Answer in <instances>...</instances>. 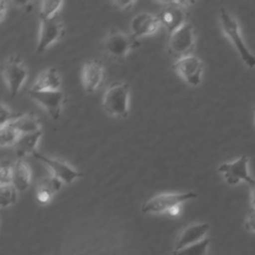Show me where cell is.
<instances>
[{
	"instance_id": "18",
	"label": "cell",
	"mask_w": 255,
	"mask_h": 255,
	"mask_svg": "<svg viewBox=\"0 0 255 255\" xmlns=\"http://www.w3.org/2000/svg\"><path fill=\"white\" fill-rule=\"evenodd\" d=\"M42 134V130H37L30 133H21L18 140L15 143L16 154L19 157L25 156L27 154H34L37 149V143Z\"/></svg>"
},
{
	"instance_id": "31",
	"label": "cell",
	"mask_w": 255,
	"mask_h": 255,
	"mask_svg": "<svg viewBox=\"0 0 255 255\" xmlns=\"http://www.w3.org/2000/svg\"><path fill=\"white\" fill-rule=\"evenodd\" d=\"M251 205L255 209V183L251 185Z\"/></svg>"
},
{
	"instance_id": "14",
	"label": "cell",
	"mask_w": 255,
	"mask_h": 255,
	"mask_svg": "<svg viewBox=\"0 0 255 255\" xmlns=\"http://www.w3.org/2000/svg\"><path fill=\"white\" fill-rule=\"evenodd\" d=\"M209 224L202 223H194L185 227L177 236L174 244L173 251H177L183 249L189 245L195 244L206 237V234L209 230Z\"/></svg>"
},
{
	"instance_id": "25",
	"label": "cell",
	"mask_w": 255,
	"mask_h": 255,
	"mask_svg": "<svg viewBox=\"0 0 255 255\" xmlns=\"http://www.w3.org/2000/svg\"><path fill=\"white\" fill-rule=\"evenodd\" d=\"M12 166L11 163L7 160H3L1 162L0 167V182L3 183H11L12 180Z\"/></svg>"
},
{
	"instance_id": "21",
	"label": "cell",
	"mask_w": 255,
	"mask_h": 255,
	"mask_svg": "<svg viewBox=\"0 0 255 255\" xmlns=\"http://www.w3.org/2000/svg\"><path fill=\"white\" fill-rule=\"evenodd\" d=\"M209 238L205 237L203 240L189 245L183 249L173 251L172 255H206L208 246H209Z\"/></svg>"
},
{
	"instance_id": "5",
	"label": "cell",
	"mask_w": 255,
	"mask_h": 255,
	"mask_svg": "<svg viewBox=\"0 0 255 255\" xmlns=\"http://www.w3.org/2000/svg\"><path fill=\"white\" fill-rule=\"evenodd\" d=\"M193 191L181 193H161L150 197L141 205L143 213H167L172 207L181 205L183 202L196 198Z\"/></svg>"
},
{
	"instance_id": "9",
	"label": "cell",
	"mask_w": 255,
	"mask_h": 255,
	"mask_svg": "<svg viewBox=\"0 0 255 255\" xmlns=\"http://www.w3.org/2000/svg\"><path fill=\"white\" fill-rule=\"evenodd\" d=\"M64 34V25L59 16L41 19L37 53H43L50 45L59 40Z\"/></svg>"
},
{
	"instance_id": "10",
	"label": "cell",
	"mask_w": 255,
	"mask_h": 255,
	"mask_svg": "<svg viewBox=\"0 0 255 255\" xmlns=\"http://www.w3.org/2000/svg\"><path fill=\"white\" fill-rule=\"evenodd\" d=\"M174 71L189 85L197 86L201 82L203 73L202 61L194 55L177 59L173 64Z\"/></svg>"
},
{
	"instance_id": "32",
	"label": "cell",
	"mask_w": 255,
	"mask_h": 255,
	"mask_svg": "<svg viewBox=\"0 0 255 255\" xmlns=\"http://www.w3.org/2000/svg\"><path fill=\"white\" fill-rule=\"evenodd\" d=\"M254 111H255V110H254Z\"/></svg>"
},
{
	"instance_id": "6",
	"label": "cell",
	"mask_w": 255,
	"mask_h": 255,
	"mask_svg": "<svg viewBox=\"0 0 255 255\" xmlns=\"http://www.w3.org/2000/svg\"><path fill=\"white\" fill-rule=\"evenodd\" d=\"M195 46V32L193 27L186 23L172 32L168 41V52L177 59L191 55Z\"/></svg>"
},
{
	"instance_id": "19",
	"label": "cell",
	"mask_w": 255,
	"mask_h": 255,
	"mask_svg": "<svg viewBox=\"0 0 255 255\" xmlns=\"http://www.w3.org/2000/svg\"><path fill=\"white\" fill-rule=\"evenodd\" d=\"M31 171L29 166L22 159H18L12 166L11 183L19 191L26 190L30 185Z\"/></svg>"
},
{
	"instance_id": "12",
	"label": "cell",
	"mask_w": 255,
	"mask_h": 255,
	"mask_svg": "<svg viewBox=\"0 0 255 255\" xmlns=\"http://www.w3.org/2000/svg\"><path fill=\"white\" fill-rule=\"evenodd\" d=\"M33 156L36 157L37 159H39L40 161H42L44 164H46L51 169L52 175L61 179L63 182H65L67 184L73 182L75 179H77L83 175L81 172L74 169L66 162H64L60 159H57V158H52V157L46 156V155L40 153L39 151H36L33 154Z\"/></svg>"
},
{
	"instance_id": "4",
	"label": "cell",
	"mask_w": 255,
	"mask_h": 255,
	"mask_svg": "<svg viewBox=\"0 0 255 255\" xmlns=\"http://www.w3.org/2000/svg\"><path fill=\"white\" fill-rule=\"evenodd\" d=\"M162 7L157 15L160 25H162L170 33L186 24L187 7L192 5L190 1H164L159 2Z\"/></svg>"
},
{
	"instance_id": "20",
	"label": "cell",
	"mask_w": 255,
	"mask_h": 255,
	"mask_svg": "<svg viewBox=\"0 0 255 255\" xmlns=\"http://www.w3.org/2000/svg\"><path fill=\"white\" fill-rule=\"evenodd\" d=\"M9 125L20 133H30L41 129L40 123L33 114H19Z\"/></svg>"
},
{
	"instance_id": "8",
	"label": "cell",
	"mask_w": 255,
	"mask_h": 255,
	"mask_svg": "<svg viewBox=\"0 0 255 255\" xmlns=\"http://www.w3.org/2000/svg\"><path fill=\"white\" fill-rule=\"evenodd\" d=\"M2 71L10 95L14 98L28 77V69L19 57L13 56L4 63Z\"/></svg>"
},
{
	"instance_id": "23",
	"label": "cell",
	"mask_w": 255,
	"mask_h": 255,
	"mask_svg": "<svg viewBox=\"0 0 255 255\" xmlns=\"http://www.w3.org/2000/svg\"><path fill=\"white\" fill-rule=\"evenodd\" d=\"M20 134L21 133L9 124L4 126V127H1V129H0V143H1V145L2 146L15 145V143L18 140Z\"/></svg>"
},
{
	"instance_id": "16",
	"label": "cell",
	"mask_w": 255,
	"mask_h": 255,
	"mask_svg": "<svg viewBox=\"0 0 255 255\" xmlns=\"http://www.w3.org/2000/svg\"><path fill=\"white\" fill-rule=\"evenodd\" d=\"M63 181L54 175L43 177L39 180L36 189V199L40 204H48L53 195L59 191Z\"/></svg>"
},
{
	"instance_id": "26",
	"label": "cell",
	"mask_w": 255,
	"mask_h": 255,
	"mask_svg": "<svg viewBox=\"0 0 255 255\" xmlns=\"http://www.w3.org/2000/svg\"><path fill=\"white\" fill-rule=\"evenodd\" d=\"M1 127H4L8 125L10 122H12L19 114L14 115L4 104H1Z\"/></svg>"
},
{
	"instance_id": "1",
	"label": "cell",
	"mask_w": 255,
	"mask_h": 255,
	"mask_svg": "<svg viewBox=\"0 0 255 255\" xmlns=\"http://www.w3.org/2000/svg\"><path fill=\"white\" fill-rule=\"evenodd\" d=\"M138 45V39L131 33L128 34L120 30H111L103 39L101 48L111 60L122 62Z\"/></svg>"
},
{
	"instance_id": "15",
	"label": "cell",
	"mask_w": 255,
	"mask_h": 255,
	"mask_svg": "<svg viewBox=\"0 0 255 255\" xmlns=\"http://www.w3.org/2000/svg\"><path fill=\"white\" fill-rule=\"evenodd\" d=\"M159 26L160 22L157 15L147 12H142L135 15L130 22L131 34L137 39L139 37L153 34Z\"/></svg>"
},
{
	"instance_id": "13",
	"label": "cell",
	"mask_w": 255,
	"mask_h": 255,
	"mask_svg": "<svg viewBox=\"0 0 255 255\" xmlns=\"http://www.w3.org/2000/svg\"><path fill=\"white\" fill-rule=\"evenodd\" d=\"M105 76V69L98 60H91L84 64L82 69V82L85 91L93 94L102 83Z\"/></svg>"
},
{
	"instance_id": "29",
	"label": "cell",
	"mask_w": 255,
	"mask_h": 255,
	"mask_svg": "<svg viewBox=\"0 0 255 255\" xmlns=\"http://www.w3.org/2000/svg\"><path fill=\"white\" fill-rule=\"evenodd\" d=\"M7 11V3L5 1H0V21L4 20Z\"/></svg>"
},
{
	"instance_id": "17",
	"label": "cell",
	"mask_w": 255,
	"mask_h": 255,
	"mask_svg": "<svg viewBox=\"0 0 255 255\" xmlns=\"http://www.w3.org/2000/svg\"><path fill=\"white\" fill-rule=\"evenodd\" d=\"M61 86V78L55 68L43 71L30 88L34 91H58Z\"/></svg>"
},
{
	"instance_id": "28",
	"label": "cell",
	"mask_w": 255,
	"mask_h": 255,
	"mask_svg": "<svg viewBox=\"0 0 255 255\" xmlns=\"http://www.w3.org/2000/svg\"><path fill=\"white\" fill-rule=\"evenodd\" d=\"M111 4L117 8V9H121V10H124V9H128L131 5L135 4V1H129V0H118V1H113L111 2Z\"/></svg>"
},
{
	"instance_id": "3",
	"label": "cell",
	"mask_w": 255,
	"mask_h": 255,
	"mask_svg": "<svg viewBox=\"0 0 255 255\" xmlns=\"http://www.w3.org/2000/svg\"><path fill=\"white\" fill-rule=\"evenodd\" d=\"M219 19L223 32L236 48L242 61L247 67L255 68V56L247 48L240 34L237 20L224 8H221L219 11Z\"/></svg>"
},
{
	"instance_id": "27",
	"label": "cell",
	"mask_w": 255,
	"mask_h": 255,
	"mask_svg": "<svg viewBox=\"0 0 255 255\" xmlns=\"http://www.w3.org/2000/svg\"><path fill=\"white\" fill-rule=\"evenodd\" d=\"M244 226H245L246 230L255 233V209L254 208H252V210L248 213V215L245 219Z\"/></svg>"
},
{
	"instance_id": "22",
	"label": "cell",
	"mask_w": 255,
	"mask_h": 255,
	"mask_svg": "<svg viewBox=\"0 0 255 255\" xmlns=\"http://www.w3.org/2000/svg\"><path fill=\"white\" fill-rule=\"evenodd\" d=\"M17 200V189L12 183L0 184V204L1 207H7L14 204Z\"/></svg>"
},
{
	"instance_id": "7",
	"label": "cell",
	"mask_w": 255,
	"mask_h": 255,
	"mask_svg": "<svg viewBox=\"0 0 255 255\" xmlns=\"http://www.w3.org/2000/svg\"><path fill=\"white\" fill-rule=\"evenodd\" d=\"M218 172L222 174L229 185H235L240 181H245L250 186L255 183V179L249 173L248 157L246 155H241L232 162L220 164L218 166Z\"/></svg>"
},
{
	"instance_id": "11",
	"label": "cell",
	"mask_w": 255,
	"mask_h": 255,
	"mask_svg": "<svg viewBox=\"0 0 255 255\" xmlns=\"http://www.w3.org/2000/svg\"><path fill=\"white\" fill-rule=\"evenodd\" d=\"M28 95L34 101L38 102L49 115L54 119L58 120L61 116L62 106L65 101V95L61 91H34L30 89Z\"/></svg>"
},
{
	"instance_id": "30",
	"label": "cell",
	"mask_w": 255,
	"mask_h": 255,
	"mask_svg": "<svg viewBox=\"0 0 255 255\" xmlns=\"http://www.w3.org/2000/svg\"><path fill=\"white\" fill-rule=\"evenodd\" d=\"M179 213H180V205L172 207V208L167 212V214L170 215V216H177Z\"/></svg>"
},
{
	"instance_id": "2",
	"label": "cell",
	"mask_w": 255,
	"mask_h": 255,
	"mask_svg": "<svg viewBox=\"0 0 255 255\" xmlns=\"http://www.w3.org/2000/svg\"><path fill=\"white\" fill-rule=\"evenodd\" d=\"M128 85L124 82H115L104 94L103 108L110 116L124 119L128 114Z\"/></svg>"
},
{
	"instance_id": "24",
	"label": "cell",
	"mask_w": 255,
	"mask_h": 255,
	"mask_svg": "<svg viewBox=\"0 0 255 255\" xmlns=\"http://www.w3.org/2000/svg\"><path fill=\"white\" fill-rule=\"evenodd\" d=\"M62 1H43L40 5V19H47L57 15Z\"/></svg>"
}]
</instances>
